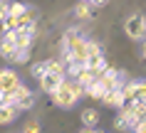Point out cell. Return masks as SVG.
<instances>
[{"mask_svg":"<svg viewBox=\"0 0 146 133\" xmlns=\"http://www.w3.org/2000/svg\"><path fill=\"white\" fill-rule=\"evenodd\" d=\"M82 94H84V91H82V86H79L77 81L64 79V81L60 84V89L52 94V99H54L57 106H62V109H72V106L79 101V96H82Z\"/></svg>","mask_w":146,"mask_h":133,"instance_id":"1","label":"cell"},{"mask_svg":"<svg viewBox=\"0 0 146 133\" xmlns=\"http://www.w3.org/2000/svg\"><path fill=\"white\" fill-rule=\"evenodd\" d=\"M84 69H89L92 74H99V71L107 69V59H104V52L99 49L97 42H89V57L84 62Z\"/></svg>","mask_w":146,"mask_h":133,"instance_id":"2","label":"cell"},{"mask_svg":"<svg viewBox=\"0 0 146 133\" xmlns=\"http://www.w3.org/2000/svg\"><path fill=\"white\" fill-rule=\"evenodd\" d=\"M97 81H99L107 91H114V89H121V86H124V74L119 69H109V67H107L104 71L97 74Z\"/></svg>","mask_w":146,"mask_h":133,"instance_id":"3","label":"cell"},{"mask_svg":"<svg viewBox=\"0 0 146 133\" xmlns=\"http://www.w3.org/2000/svg\"><path fill=\"white\" fill-rule=\"evenodd\" d=\"M124 30H126V35H129L131 39H144L146 35V17L144 15H131L129 20H126V25H124Z\"/></svg>","mask_w":146,"mask_h":133,"instance_id":"4","label":"cell"},{"mask_svg":"<svg viewBox=\"0 0 146 133\" xmlns=\"http://www.w3.org/2000/svg\"><path fill=\"white\" fill-rule=\"evenodd\" d=\"M32 104H35L32 91H30L25 84H20L15 91H13V106H15L17 111H25V109H32Z\"/></svg>","mask_w":146,"mask_h":133,"instance_id":"5","label":"cell"},{"mask_svg":"<svg viewBox=\"0 0 146 133\" xmlns=\"http://www.w3.org/2000/svg\"><path fill=\"white\" fill-rule=\"evenodd\" d=\"M20 84L23 81L13 69H0V94H13Z\"/></svg>","mask_w":146,"mask_h":133,"instance_id":"6","label":"cell"},{"mask_svg":"<svg viewBox=\"0 0 146 133\" xmlns=\"http://www.w3.org/2000/svg\"><path fill=\"white\" fill-rule=\"evenodd\" d=\"M35 37H37V27H32V30H15L13 35H10V39H13V45H15L17 49L32 47Z\"/></svg>","mask_w":146,"mask_h":133,"instance_id":"7","label":"cell"},{"mask_svg":"<svg viewBox=\"0 0 146 133\" xmlns=\"http://www.w3.org/2000/svg\"><path fill=\"white\" fill-rule=\"evenodd\" d=\"M64 81V74H47L45 79H40V86H42V91L45 94L52 96L57 89H60V84Z\"/></svg>","mask_w":146,"mask_h":133,"instance_id":"8","label":"cell"},{"mask_svg":"<svg viewBox=\"0 0 146 133\" xmlns=\"http://www.w3.org/2000/svg\"><path fill=\"white\" fill-rule=\"evenodd\" d=\"M102 101L107 104V106H111V109H121V106H124V94H121V89L107 91V94L102 96Z\"/></svg>","mask_w":146,"mask_h":133,"instance_id":"9","label":"cell"},{"mask_svg":"<svg viewBox=\"0 0 146 133\" xmlns=\"http://www.w3.org/2000/svg\"><path fill=\"white\" fill-rule=\"evenodd\" d=\"M82 123H84V128H97L99 126V111L97 109H84L82 111Z\"/></svg>","mask_w":146,"mask_h":133,"instance_id":"10","label":"cell"},{"mask_svg":"<svg viewBox=\"0 0 146 133\" xmlns=\"http://www.w3.org/2000/svg\"><path fill=\"white\" fill-rule=\"evenodd\" d=\"M94 79H97V74H92L89 69H84V67H82V69H79L77 74H74V79H72V81H77V84L82 86V91H84V89H87L89 84H92Z\"/></svg>","mask_w":146,"mask_h":133,"instance_id":"11","label":"cell"},{"mask_svg":"<svg viewBox=\"0 0 146 133\" xmlns=\"http://www.w3.org/2000/svg\"><path fill=\"white\" fill-rule=\"evenodd\" d=\"M15 52H17V47L13 45V39H0V57H3V59L13 62V59H15Z\"/></svg>","mask_w":146,"mask_h":133,"instance_id":"12","label":"cell"},{"mask_svg":"<svg viewBox=\"0 0 146 133\" xmlns=\"http://www.w3.org/2000/svg\"><path fill=\"white\" fill-rule=\"evenodd\" d=\"M74 15H77L79 20H92L94 17V8L89 5V3H84V0H79L77 8H74Z\"/></svg>","mask_w":146,"mask_h":133,"instance_id":"13","label":"cell"},{"mask_svg":"<svg viewBox=\"0 0 146 133\" xmlns=\"http://www.w3.org/2000/svg\"><path fill=\"white\" fill-rule=\"evenodd\" d=\"M15 116H17V109L13 104L0 106V123H10V121H15Z\"/></svg>","mask_w":146,"mask_h":133,"instance_id":"14","label":"cell"},{"mask_svg":"<svg viewBox=\"0 0 146 133\" xmlns=\"http://www.w3.org/2000/svg\"><path fill=\"white\" fill-rule=\"evenodd\" d=\"M84 94H87V96H92V99H99V101H102V96L107 94V89H104V86H102L99 81L94 79L92 84H89V86H87V89H84Z\"/></svg>","mask_w":146,"mask_h":133,"instance_id":"15","label":"cell"},{"mask_svg":"<svg viewBox=\"0 0 146 133\" xmlns=\"http://www.w3.org/2000/svg\"><path fill=\"white\" fill-rule=\"evenodd\" d=\"M25 10H27V5H23V3H10L8 5V15L10 17H20Z\"/></svg>","mask_w":146,"mask_h":133,"instance_id":"16","label":"cell"},{"mask_svg":"<svg viewBox=\"0 0 146 133\" xmlns=\"http://www.w3.org/2000/svg\"><path fill=\"white\" fill-rule=\"evenodd\" d=\"M30 52H32V47H23V49H17V52H15V59H13V62H15V64H25L27 59H30Z\"/></svg>","mask_w":146,"mask_h":133,"instance_id":"17","label":"cell"},{"mask_svg":"<svg viewBox=\"0 0 146 133\" xmlns=\"http://www.w3.org/2000/svg\"><path fill=\"white\" fill-rule=\"evenodd\" d=\"M23 133H40V123H37V121H30V123L25 126Z\"/></svg>","mask_w":146,"mask_h":133,"instance_id":"18","label":"cell"},{"mask_svg":"<svg viewBox=\"0 0 146 133\" xmlns=\"http://www.w3.org/2000/svg\"><path fill=\"white\" fill-rule=\"evenodd\" d=\"M8 5L10 3H3L0 0V22H5V17H8Z\"/></svg>","mask_w":146,"mask_h":133,"instance_id":"19","label":"cell"},{"mask_svg":"<svg viewBox=\"0 0 146 133\" xmlns=\"http://www.w3.org/2000/svg\"><path fill=\"white\" fill-rule=\"evenodd\" d=\"M89 5L92 8H102V5H107V0H89Z\"/></svg>","mask_w":146,"mask_h":133,"instance_id":"20","label":"cell"},{"mask_svg":"<svg viewBox=\"0 0 146 133\" xmlns=\"http://www.w3.org/2000/svg\"><path fill=\"white\" fill-rule=\"evenodd\" d=\"M134 133H146V123H141V126H136V128H134Z\"/></svg>","mask_w":146,"mask_h":133,"instance_id":"21","label":"cell"},{"mask_svg":"<svg viewBox=\"0 0 146 133\" xmlns=\"http://www.w3.org/2000/svg\"><path fill=\"white\" fill-rule=\"evenodd\" d=\"M82 133H94V131H92V128H84V131H82Z\"/></svg>","mask_w":146,"mask_h":133,"instance_id":"22","label":"cell"},{"mask_svg":"<svg viewBox=\"0 0 146 133\" xmlns=\"http://www.w3.org/2000/svg\"><path fill=\"white\" fill-rule=\"evenodd\" d=\"M84 3H89V0H84Z\"/></svg>","mask_w":146,"mask_h":133,"instance_id":"23","label":"cell"},{"mask_svg":"<svg viewBox=\"0 0 146 133\" xmlns=\"http://www.w3.org/2000/svg\"><path fill=\"white\" fill-rule=\"evenodd\" d=\"M94 133H99V131H94Z\"/></svg>","mask_w":146,"mask_h":133,"instance_id":"24","label":"cell"}]
</instances>
